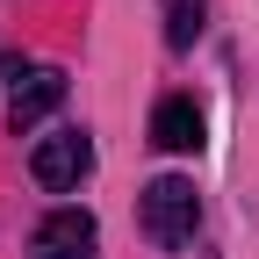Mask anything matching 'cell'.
<instances>
[{"label":"cell","mask_w":259,"mask_h":259,"mask_svg":"<svg viewBox=\"0 0 259 259\" xmlns=\"http://www.w3.org/2000/svg\"><path fill=\"white\" fill-rule=\"evenodd\" d=\"M137 223H144V238H151L158 252L194 245V223H202V194H194V180H180V173L151 180V187L137 194Z\"/></svg>","instance_id":"cell-1"},{"label":"cell","mask_w":259,"mask_h":259,"mask_svg":"<svg viewBox=\"0 0 259 259\" xmlns=\"http://www.w3.org/2000/svg\"><path fill=\"white\" fill-rule=\"evenodd\" d=\"M29 173H36V187H51V194L79 187V180L94 173V137H87V130H51V137H36Z\"/></svg>","instance_id":"cell-2"},{"label":"cell","mask_w":259,"mask_h":259,"mask_svg":"<svg viewBox=\"0 0 259 259\" xmlns=\"http://www.w3.org/2000/svg\"><path fill=\"white\" fill-rule=\"evenodd\" d=\"M94 245H101V231L87 209H51L29 238V259H94Z\"/></svg>","instance_id":"cell-3"},{"label":"cell","mask_w":259,"mask_h":259,"mask_svg":"<svg viewBox=\"0 0 259 259\" xmlns=\"http://www.w3.org/2000/svg\"><path fill=\"white\" fill-rule=\"evenodd\" d=\"M58 101H65V72H58V65H36V72L15 79V94H8V122H15V130H36Z\"/></svg>","instance_id":"cell-4"},{"label":"cell","mask_w":259,"mask_h":259,"mask_svg":"<svg viewBox=\"0 0 259 259\" xmlns=\"http://www.w3.org/2000/svg\"><path fill=\"white\" fill-rule=\"evenodd\" d=\"M151 144L158 151H202V108H194L187 94H166V101L151 108Z\"/></svg>","instance_id":"cell-5"},{"label":"cell","mask_w":259,"mask_h":259,"mask_svg":"<svg viewBox=\"0 0 259 259\" xmlns=\"http://www.w3.org/2000/svg\"><path fill=\"white\" fill-rule=\"evenodd\" d=\"M166 8V44L173 51H194V36H202V15H209V0H158Z\"/></svg>","instance_id":"cell-6"}]
</instances>
